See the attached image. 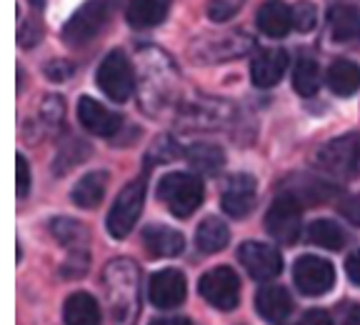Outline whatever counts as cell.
Returning a JSON list of instances; mask_svg holds the SVG:
<instances>
[{
	"instance_id": "cell-38",
	"label": "cell",
	"mask_w": 360,
	"mask_h": 325,
	"mask_svg": "<svg viewBox=\"0 0 360 325\" xmlns=\"http://www.w3.org/2000/svg\"><path fill=\"white\" fill-rule=\"evenodd\" d=\"M30 3V8H33V11H43L45 8V0H28Z\"/></svg>"
},
{
	"instance_id": "cell-7",
	"label": "cell",
	"mask_w": 360,
	"mask_h": 325,
	"mask_svg": "<svg viewBox=\"0 0 360 325\" xmlns=\"http://www.w3.org/2000/svg\"><path fill=\"white\" fill-rule=\"evenodd\" d=\"M198 291L218 310H233L240 303V281H238L236 270L225 268V265L202 275L200 283H198Z\"/></svg>"
},
{
	"instance_id": "cell-17",
	"label": "cell",
	"mask_w": 360,
	"mask_h": 325,
	"mask_svg": "<svg viewBox=\"0 0 360 325\" xmlns=\"http://www.w3.org/2000/svg\"><path fill=\"white\" fill-rule=\"evenodd\" d=\"M283 193L292 196L300 205H318V203H326V200H330V198H335L338 188L333 183H328V180L300 175L298 180L288 183V188Z\"/></svg>"
},
{
	"instance_id": "cell-6",
	"label": "cell",
	"mask_w": 360,
	"mask_h": 325,
	"mask_svg": "<svg viewBox=\"0 0 360 325\" xmlns=\"http://www.w3.org/2000/svg\"><path fill=\"white\" fill-rule=\"evenodd\" d=\"M318 162L328 173L340 178H355L360 175V133L335 138L318 151Z\"/></svg>"
},
{
	"instance_id": "cell-22",
	"label": "cell",
	"mask_w": 360,
	"mask_h": 325,
	"mask_svg": "<svg viewBox=\"0 0 360 325\" xmlns=\"http://www.w3.org/2000/svg\"><path fill=\"white\" fill-rule=\"evenodd\" d=\"M328 88L335 96H353L360 90V65H355L353 60H335L328 68Z\"/></svg>"
},
{
	"instance_id": "cell-26",
	"label": "cell",
	"mask_w": 360,
	"mask_h": 325,
	"mask_svg": "<svg viewBox=\"0 0 360 325\" xmlns=\"http://www.w3.org/2000/svg\"><path fill=\"white\" fill-rule=\"evenodd\" d=\"M308 241L313 243V246L326 248V250H340V248H345V243H348V233H345L335 220L323 218V220H315L308 228Z\"/></svg>"
},
{
	"instance_id": "cell-28",
	"label": "cell",
	"mask_w": 360,
	"mask_h": 325,
	"mask_svg": "<svg viewBox=\"0 0 360 325\" xmlns=\"http://www.w3.org/2000/svg\"><path fill=\"white\" fill-rule=\"evenodd\" d=\"M245 0H210L208 3V18L213 23H228L240 13Z\"/></svg>"
},
{
	"instance_id": "cell-3",
	"label": "cell",
	"mask_w": 360,
	"mask_h": 325,
	"mask_svg": "<svg viewBox=\"0 0 360 325\" xmlns=\"http://www.w3.org/2000/svg\"><path fill=\"white\" fill-rule=\"evenodd\" d=\"M300 215H303V205L288 193H281L265 213V228L278 243L295 246L300 233H303V218Z\"/></svg>"
},
{
	"instance_id": "cell-34",
	"label": "cell",
	"mask_w": 360,
	"mask_h": 325,
	"mask_svg": "<svg viewBox=\"0 0 360 325\" xmlns=\"http://www.w3.org/2000/svg\"><path fill=\"white\" fill-rule=\"evenodd\" d=\"M345 270H348V278L355 283V286H360V250L350 253L348 260H345Z\"/></svg>"
},
{
	"instance_id": "cell-21",
	"label": "cell",
	"mask_w": 360,
	"mask_h": 325,
	"mask_svg": "<svg viewBox=\"0 0 360 325\" xmlns=\"http://www.w3.org/2000/svg\"><path fill=\"white\" fill-rule=\"evenodd\" d=\"M105 185H108V173H101V170H96V173L83 175V178H80L78 183L73 185L70 198H73V203L78 208H85V210H90V208L101 205L103 196H105Z\"/></svg>"
},
{
	"instance_id": "cell-31",
	"label": "cell",
	"mask_w": 360,
	"mask_h": 325,
	"mask_svg": "<svg viewBox=\"0 0 360 325\" xmlns=\"http://www.w3.org/2000/svg\"><path fill=\"white\" fill-rule=\"evenodd\" d=\"M338 210L343 215L348 223L360 225V196H348L338 203Z\"/></svg>"
},
{
	"instance_id": "cell-32",
	"label": "cell",
	"mask_w": 360,
	"mask_h": 325,
	"mask_svg": "<svg viewBox=\"0 0 360 325\" xmlns=\"http://www.w3.org/2000/svg\"><path fill=\"white\" fill-rule=\"evenodd\" d=\"M30 193V168L28 160L18 155V198H25Z\"/></svg>"
},
{
	"instance_id": "cell-24",
	"label": "cell",
	"mask_w": 360,
	"mask_h": 325,
	"mask_svg": "<svg viewBox=\"0 0 360 325\" xmlns=\"http://www.w3.org/2000/svg\"><path fill=\"white\" fill-rule=\"evenodd\" d=\"M231 241V230L223 220L218 218H205L195 230V246L202 253H218L223 250Z\"/></svg>"
},
{
	"instance_id": "cell-29",
	"label": "cell",
	"mask_w": 360,
	"mask_h": 325,
	"mask_svg": "<svg viewBox=\"0 0 360 325\" xmlns=\"http://www.w3.org/2000/svg\"><path fill=\"white\" fill-rule=\"evenodd\" d=\"M318 23V11H315L313 3L308 0H300L298 6H292V28L300 30V33H308L315 28Z\"/></svg>"
},
{
	"instance_id": "cell-15",
	"label": "cell",
	"mask_w": 360,
	"mask_h": 325,
	"mask_svg": "<svg viewBox=\"0 0 360 325\" xmlns=\"http://www.w3.org/2000/svg\"><path fill=\"white\" fill-rule=\"evenodd\" d=\"M260 33L268 38H283L292 28V8H288L283 0H265L255 15Z\"/></svg>"
},
{
	"instance_id": "cell-35",
	"label": "cell",
	"mask_w": 360,
	"mask_h": 325,
	"mask_svg": "<svg viewBox=\"0 0 360 325\" xmlns=\"http://www.w3.org/2000/svg\"><path fill=\"white\" fill-rule=\"evenodd\" d=\"M70 73H73V68L63 65L60 60H56V63H51V65H48V75H51V80H65Z\"/></svg>"
},
{
	"instance_id": "cell-12",
	"label": "cell",
	"mask_w": 360,
	"mask_h": 325,
	"mask_svg": "<svg viewBox=\"0 0 360 325\" xmlns=\"http://www.w3.org/2000/svg\"><path fill=\"white\" fill-rule=\"evenodd\" d=\"M220 205L228 215L233 218H245L250 210L255 208V178L253 175H233L228 183H225L223 198H220Z\"/></svg>"
},
{
	"instance_id": "cell-18",
	"label": "cell",
	"mask_w": 360,
	"mask_h": 325,
	"mask_svg": "<svg viewBox=\"0 0 360 325\" xmlns=\"http://www.w3.org/2000/svg\"><path fill=\"white\" fill-rule=\"evenodd\" d=\"M328 23H330V35L338 43H355L360 40V8L355 6H335L328 13Z\"/></svg>"
},
{
	"instance_id": "cell-8",
	"label": "cell",
	"mask_w": 360,
	"mask_h": 325,
	"mask_svg": "<svg viewBox=\"0 0 360 325\" xmlns=\"http://www.w3.org/2000/svg\"><path fill=\"white\" fill-rule=\"evenodd\" d=\"M238 260L248 270V275L255 278V281H273L283 270L281 250L268 246V243H258V241L243 243L240 250H238Z\"/></svg>"
},
{
	"instance_id": "cell-14",
	"label": "cell",
	"mask_w": 360,
	"mask_h": 325,
	"mask_svg": "<svg viewBox=\"0 0 360 325\" xmlns=\"http://www.w3.org/2000/svg\"><path fill=\"white\" fill-rule=\"evenodd\" d=\"M255 310H258L263 320H268V323H273V325H281L292 310L290 293L283 286L260 288L258 295H255Z\"/></svg>"
},
{
	"instance_id": "cell-10",
	"label": "cell",
	"mask_w": 360,
	"mask_h": 325,
	"mask_svg": "<svg viewBox=\"0 0 360 325\" xmlns=\"http://www.w3.org/2000/svg\"><path fill=\"white\" fill-rule=\"evenodd\" d=\"M186 275L175 268H165L158 270L155 275L150 278V286H148V298L155 308H178L183 300H186Z\"/></svg>"
},
{
	"instance_id": "cell-19",
	"label": "cell",
	"mask_w": 360,
	"mask_h": 325,
	"mask_svg": "<svg viewBox=\"0 0 360 325\" xmlns=\"http://www.w3.org/2000/svg\"><path fill=\"white\" fill-rule=\"evenodd\" d=\"M170 11V0H130L128 3V23L133 28H155L165 20Z\"/></svg>"
},
{
	"instance_id": "cell-30",
	"label": "cell",
	"mask_w": 360,
	"mask_h": 325,
	"mask_svg": "<svg viewBox=\"0 0 360 325\" xmlns=\"http://www.w3.org/2000/svg\"><path fill=\"white\" fill-rule=\"evenodd\" d=\"M18 38H20L22 48H33V45L43 38V28H40V23L33 20V18L22 20V28H20V33H18Z\"/></svg>"
},
{
	"instance_id": "cell-1",
	"label": "cell",
	"mask_w": 360,
	"mask_h": 325,
	"mask_svg": "<svg viewBox=\"0 0 360 325\" xmlns=\"http://www.w3.org/2000/svg\"><path fill=\"white\" fill-rule=\"evenodd\" d=\"M202 180L191 173H170L158 183V200H163L175 218H188L202 205Z\"/></svg>"
},
{
	"instance_id": "cell-36",
	"label": "cell",
	"mask_w": 360,
	"mask_h": 325,
	"mask_svg": "<svg viewBox=\"0 0 360 325\" xmlns=\"http://www.w3.org/2000/svg\"><path fill=\"white\" fill-rule=\"evenodd\" d=\"M343 325H360V305H348L343 315Z\"/></svg>"
},
{
	"instance_id": "cell-5",
	"label": "cell",
	"mask_w": 360,
	"mask_h": 325,
	"mask_svg": "<svg viewBox=\"0 0 360 325\" xmlns=\"http://www.w3.org/2000/svg\"><path fill=\"white\" fill-rule=\"evenodd\" d=\"M96 80H98V88L115 103H125L133 96V88H135L133 68H130V60L125 58V53L120 51L108 53L105 60L98 68Z\"/></svg>"
},
{
	"instance_id": "cell-13",
	"label": "cell",
	"mask_w": 360,
	"mask_h": 325,
	"mask_svg": "<svg viewBox=\"0 0 360 325\" xmlns=\"http://www.w3.org/2000/svg\"><path fill=\"white\" fill-rule=\"evenodd\" d=\"M288 70V53L283 48H263L258 56L253 58L250 65V75L258 88H273L281 83V78Z\"/></svg>"
},
{
	"instance_id": "cell-2",
	"label": "cell",
	"mask_w": 360,
	"mask_h": 325,
	"mask_svg": "<svg viewBox=\"0 0 360 325\" xmlns=\"http://www.w3.org/2000/svg\"><path fill=\"white\" fill-rule=\"evenodd\" d=\"M112 11H115V0H88V3H85L78 13H73V18L65 23L63 40H65L70 48L88 45L90 40L105 28V23L110 20Z\"/></svg>"
},
{
	"instance_id": "cell-16",
	"label": "cell",
	"mask_w": 360,
	"mask_h": 325,
	"mask_svg": "<svg viewBox=\"0 0 360 325\" xmlns=\"http://www.w3.org/2000/svg\"><path fill=\"white\" fill-rule=\"evenodd\" d=\"M143 243L153 255H160V258H173L180 255L183 248H186V238L183 233L170 225H148L143 230Z\"/></svg>"
},
{
	"instance_id": "cell-11",
	"label": "cell",
	"mask_w": 360,
	"mask_h": 325,
	"mask_svg": "<svg viewBox=\"0 0 360 325\" xmlns=\"http://www.w3.org/2000/svg\"><path fill=\"white\" fill-rule=\"evenodd\" d=\"M78 120L83 123L85 130H90L93 135H103V138H112V135L123 128V118H120L118 113L108 110L105 106H101V103L93 101L90 96L80 98Z\"/></svg>"
},
{
	"instance_id": "cell-4",
	"label": "cell",
	"mask_w": 360,
	"mask_h": 325,
	"mask_svg": "<svg viewBox=\"0 0 360 325\" xmlns=\"http://www.w3.org/2000/svg\"><path fill=\"white\" fill-rule=\"evenodd\" d=\"M146 205V180H133L120 191V196L112 203L110 213H108V233L112 238H125L135 228L138 218Z\"/></svg>"
},
{
	"instance_id": "cell-20",
	"label": "cell",
	"mask_w": 360,
	"mask_h": 325,
	"mask_svg": "<svg viewBox=\"0 0 360 325\" xmlns=\"http://www.w3.org/2000/svg\"><path fill=\"white\" fill-rule=\"evenodd\" d=\"M65 325H101V308L90 293H73L65 300Z\"/></svg>"
},
{
	"instance_id": "cell-25",
	"label": "cell",
	"mask_w": 360,
	"mask_h": 325,
	"mask_svg": "<svg viewBox=\"0 0 360 325\" xmlns=\"http://www.w3.org/2000/svg\"><path fill=\"white\" fill-rule=\"evenodd\" d=\"M186 158L191 162V168L200 175H215L225 162L223 151L213 143H195L186 151Z\"/></svg>"
},
{
	"instance_id": "cell-33",
	"label": "cell",
	"mask_w": 360,
	"mask_h": 325,
	"mask_svg": "<svg viewBox=\"0 0 360 325\" xmlns=\"http://www.w3.org/2000/svg\"><path fill=\"white\" fill-rule=\"evenodd\" d=\"M295 325H333V320H330V315H328V310L313 308V310H308Z\"/></svg>"
},
{
	"instance_id": "cell-37",
	"label": "cell",
	"mask_w": 360,
	"mask_h": 325,
	"mask_svg": "<svg viewBox=\"0 0 360 325\" xmlns=\"http://www.w3.org/2000/svg\"><path fill=\"white\" fill-rule=\"evenodd\" d=\"M150 325H191V320L188 318H158V320H153Z\"/></svg>"
},
{
	"instance_id": "cell-23",
	"label": "cell",
	"mask_w": 360,
	"mask_h": 325,
	"mask_svg": "<svg viewBox=\"0 0 360 325\" xmlns=\"http://www.w3.org/2000/svg\"><path fill=\"white\" fill-rule=\"evenodd\" d=\"M58 243L73 250V255H88V230L70 218H56L51 225Z\"/></svg>"
},
{
	"instance_id": "cell-9",
	"label": "cell",
	"mask_w": 360,
	"mask_h": 325,
	"mask_svg": "<svg viewBox=\"0 0 360 325\" xmlns=\"http://www.w3.org/2000/svg\"><path fill=\"white\" fill-rule=\"evenodd\" d=\"M292 281L303 295H323L335 283V268L323 258L303 255L292 265Z\"/></svg>"
},
{
	"instance_id": "cell-27",
	"label": "cell",
	"mask_w": 360,
	"mask_h": 325,
	"mask_svg": "<svg viewBox=\"0 0 360 325\" xmlns=\"http://www.w3.org/2000/svg\"><path fill=\"white\" fill-rule=\"evenodd\" d=\"M292 88L303 98H310L321 88V68L313 58H300L292 70Z\"/></svg>"
}]
</instances>
